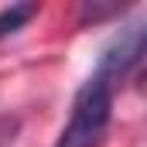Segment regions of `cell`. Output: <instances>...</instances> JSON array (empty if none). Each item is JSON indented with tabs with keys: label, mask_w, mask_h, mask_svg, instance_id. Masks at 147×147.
Segmentation results:
<instances>
[{
	"label": "cell",
	"mask_w": 147,
	"mask_h": 147,
	"mask_svg": "<svg viewBox=\"0 0 147 147\" xmlns=\"http://www.w3.org/2000/svg\"><path fill=\"white\" fill-rule=\"evenodd\" d=\"M144 41H147V28L144 24H130L127 31H120V38H113V45L103 51V58H99V65H96L92 75H99L106 86H116L120 79H127L130 69L140 62Z\"/></svg>",
	"instance_id": "obj_2"
},
{
	"label": "cell",
	"mask_w": 147,
	"mask_h": 147,
	"mask_svg": "<svg viewBox=\"0 0 147 147\" xmlns=\"http://www.w3.org/2000/svg\"><path fill=\"white\" fill-rule=\"evenodd\" d=\"M34 14H38V3H10V7H3L0 10V38L21 31Z\"/></svg>",
	"instance_id": "obj_3"
},
{
	"label": "cell",
	"mask_w": 147,
	"mask_h": 147,
	"mask_svg": "<svg viewBox=\"0 0 147 147\" xmlns=\"http://www.w3.org/2000/svg\"><path fill=\"white\" fill-rule=\"evenodd\" d=\"M110 110H113V86H106L99 75H89L82 89L75 92L72 116L62 130L55 147H99L106 127H110Z\"/></svg>",
	"instance_id": "obj_1"
}]
</instances>
